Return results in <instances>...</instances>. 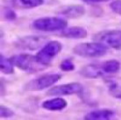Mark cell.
<instances>
[{"instance_id":"cell-1","label":"cell","mask_w":121,"mask_h":120,"mask_svg":"<svg viewBox=\"0 0 121 120\" xmlns=\"http://www.w3.org/2000/svg\"><path fill=\"white\" fill-rule=\"evenodd\" d=\"M12 64L20 70L28 74H34L43 71L48 67L44 66L37 59L36 55L29 54H18L10 58Z\"/></svg>"},{"instance_id":"cell-2","label":"cell","mask_w":121,"mask_h":120,"mask_svg":"<svg viewBox=\"0 0 121 120\" xmlns=\"http://www.w3.org/2000/svg\"><path fill=\"white\" fill-rule=\"evenodd\" d=\"M108 47L99 42H83L73 48V53L84 58H98L105 55Z\"/></svg>"},{"instance_id":"cell-3","label":"cell","mask_w":121,"mask_h":120,"mask_svg":"<svg viewBox=\"0 0 121 120\" xmlns=\"http://www.w3.org/2000/svg\"><path fill=\"white\" fill-rule=\"evenodd\" d=\"M32 27L40 32H56L62 31L67 27V21L62 18L47 17L37 18L33 22Z\"/></svg>"},{"instance_id":"cell-4","label":"cell","mask_w":121,"mask_h":120,"mask_svg":"<svg viewBox=\"0 0 121 120\" xmlns=\"http://www.w3.org/2000/svg\"><path fill=\"white\" fill-rule=\"evenodd\" d=\"M61 75L59 74H46L31 80L27 83L25 84L24 90L26 91H41L55 85L59 80H60Z\"/></svg>"},{"instance_id":"cell-5","label":"cell","mask_w":121,"mask_h":120,"mask_svg":"<svg viewBox=\"0 0 121 120\" xmlns=\"http://www.w3.org/2000/svg\"><path fill=\"white\" fill-rule=\"evenodd\" d=\"M62 46L57 40L48 41L36 54V57L39 62L44 66L48 67L59 53L61 51Z\"/></svg>"},{"instance_id":"cell-6","label":"cell","mask_w":121,"mask_h":120,"mask_svg":"<svg viewBox=\"0 0 121 120\" xmlns=\"http://www.w3.org/2000/svg\"><path fill=\"white\" fill-rule=\"evenodd\" d=\"M94 41L99 42L108 48L120 49L121 48V31L120 30H106L95 34Z\"/></svg>"},{"instance_id":"cell-7","label":"cell","mask_w":121,"mask_h":120,"mask_svg":"<svg viewBox=\"0 0 121 120\" xmlns=\"http://www.w3.org/2000/svg\"><path fill=\"white\" fill-rule=\"evenodd\" d=\"M83 93V86L79 82H69L60 84L51 88L47 91V95L51 96L82 95Z\"/></svg>"},{"instance_id":"cell-8","label":"cell","mask_w":121,"mask_h":120,"mask_svg":"<svg viewBox=\"0 0 121 120\" xmlns=\"http://www.w3.org/2000/svg\"><path fill=\"white\" fill-rule=\"evenodd\" d=\"M48 42V39L44 36H36V35H29V36L21 37L17 39L15 46L18 48L23 50L33 51L42 47Z\"/></svg>"},{"instance_id":"cell-9","label":"cell","mask_w":121,"mask_h":120,"mask_svg":"<svg viewBox=\"0 0 121 120\" xmlns=\"http://www.w3.org/2000/svg\"><path fill=\"white\" fill-rule=\"evenodd\" d=\"M85 7L82 4H69L60 7L56 13L65 18L75 19L82 17L85 14Z\"/></svg>"},{"instance_id":"cell-10","label":"cell","mask_w":121,"mask_h":120,"mask_svg":"<svg viewBox=\"0 0 121 120\" xmlns=\"http://www.w3.org/2000/svg\"><path fill=\"white\" fill-rule=\"evenodd\" d=\"M79 73L82 76L90 79H96L104 75V73L101 66V62L91 63V64L86 65L82 69H81Z\"/></svg>"},{"instance_id":"cell-11","label":"cell","mask_w":121,"mask_h":120,"mask_svg":"<svg viewBox=\"0 0 121 120\" xmlns=\"http://www.w3.org/2000/svg\"><path fill=\"white\" fill-rule=\"evenodd\" d=\"M87 30L81 26L66 27L60 32V36L66 39H84L87 37Z\"/></svg>"},{"instance_id":"cell-12","label":"cell","mask_w":121,"mask_h":120,"mask_svg":"<svg viewBox=\"0 0 121 120\" xmlns=\"http://www.w3.org/2000/svg\"><path fill=\"white\" fill-rule=\"evenodd\" d=\"M115 111L110 109H101L95 110L85 115L84 119L86 120H108L115 117Z\"/></svg>"},{"instance_id":"cell-13","label":"cell","mask_w":121,"mask_h":120,"mask_svg":"<svg viewBox=\"0 0 121 120\" xmlns=\"http://www.w3.org/2000/svg\"><path fill=\"white\" fill-rule=\"evenodd\" d=\"M67 105H68V103H67L66 100L57 96V97L53 98V99L44 101L41 106H42L43 109H45L47 111H59L64 110L67 107Z\"/></svg>"},{"instance_id":"cell-14","label":"cell","mask_w":121,"mask_h":120,"mask_svg":"<svg viewBox=\"0 0 121 120\" xmlns=\"http://www.w3.org/2000/svg\"><path fill=\"white\" fill-rule=\"evenodd\" d=\"M14 7L18 9H32L42 5L44 0H12Z\"/></svg>"},{"instance_id":"cell-15","label":"cell","mask_w":121,"mask_h":120,"mask_svg":"<svg viewBox=\"0 0 121 120\" xmlns=\"http://www.w3.org/2000/svg\"><path fill=\"white\" fill-rule=\"evenodd\" d=\"M103 71L105 75H112L119 71L121 68V63L117 60H109L101 62Z\"/></svg>"},{"instance_id":"cell-16","label":"cell","mask_w":121,"mask_h":120,"mask_svg":"<svg viewBox=\"0 0 121 120\" xmlns=\"http://www.w3.org/2000/svg\"><path fill=\"white\" fill-rule=\"evenodd\" d=\"M12 60L4 57L3 54L0 56V70L4 75H12L14 74V68H13Z\"/></svg>"},{"instance_id":"cell-17","label":"cell","mask_w":121,"mask_h":120,"mask_svg":"<svg viewBox=\"0 0 121 120\" xmlns=\"http://www.w3.org/2000/svg\"><path fill=\"white\" fill-rule=\"evenodd\" d=\"M76 66L75 63L73 62L72 60L70 59H65L63 60L60 64V70H62L64 72H69V71H73L75 69Z\"/></svg>"},{"instance_id":"cell-18","label":"cell","mask_w":121,"mask_h":120,"mask_svg":"<svg viewBox=\"0 0 121 120\" xmlns=\"http://www.w3.org/2000/svg\"><path fill=\"white\" fill-rule=\"evenodd\" d=\"M110 95L117 99H121V87L118 86L116 83H112L109 85Z\"/></svg>"},{"instance_id":"cell-19","label":"cell","mask_w":121,"mask_h":120,"mask_svg":"<svg viewBox=\"0 0 121 120\" xmlns=\"http://www.w3.org/2000/svg\"><path fill=\"white\" fill-rule=\"evenodd\" d=\"M3 17L5 20L8 21H14L17 19V14L12 9L9 7H5L3 10Z\"/></svg>"},{"instance_id":"cell-20","label":"cell","mask_w":121,"mask_h":120,"mask_svg":"<svg viewBox=\"0 0 121 120\" xmlns=\"http://www.w3.org/2000/svg\"><path fill=\"white\" fill-rule=\"evenodd\" d=\"M0 114H1V117L7 118V117H13V116L15 115V113H14V111H12V110H11L9 107L1 105V106H0Z\"/></svg>"},{"instance_id":"cell-21","label":"cell","mask_w":121,"mask_h":120,"mask_svg":"<svg viewBox=\"0 0 121 120\" xmlns=\"http://www.w3.org/2000/svg\"><path fill=\"white\" fill-rule=\"evenodd\" d=\"M110 7L116 14L121 15V0H115L110 4Z\"/></svg>"},{"instance_id":"cell-22","label":"cell","mask_w":121,"mask_h":120,"mask_svg":"<svg viewBox=\"0 0 121 120\" xmlns=\"http://www.w3.org/2000/svg\"><path fill=\"white\" fill-rule=\"evenodd\" d=\"M87 4H95V3H102V2H108L110 0H82Z\"/></svg>"}]
</instances>
